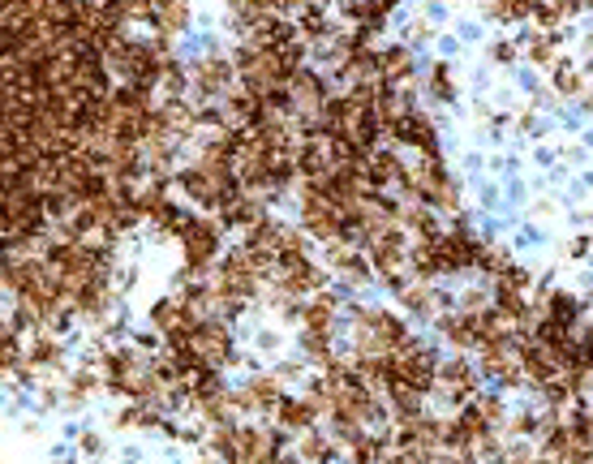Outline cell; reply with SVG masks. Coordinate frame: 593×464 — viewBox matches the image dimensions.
<instances>
[{
	"label": "cell",
	"mask_w": 593,
	"mask_h": 464,
	"mask_svg": "<svg viewBox=\"0 0 593 464\" xmlns=\"http://www.w3.org/2000/svg\"><path fill=\"white\" fill-rule=\"evenodd\" d=\"M177 185H181V194H185L189 202H198V206H215V211H224L228 198H236L241 190H246L232 172H211V168H202V164L181 168V172H177Z\"/></svg>",
	"instance_id": "6da1fadb"
},
{
	"label": "cell",
	"mask_w": 593,
	"mask_h": 464,
	"mask_svg": "<svg viewBox=\"0 0 593 464\" xmlns=\"http://www.w3.org/2000/svg\"><path fill=\"white\" fill-rule=\"evenodd\" d=\"M258 279H262V271H258V263H254V254H250L246 245L232 249V254L220 263V271H215V284L232 301H250L258 293Z\"/></svg>",
	"instance_id": "7a4b0ae2"
},
{
	"label": "cell",
	"mask_w": 593,
	"mask_h": 464,
	"mask_svg": "<svg viewBox=\"0 0 593 464\" xmlns=\"http://www.w3.org/2000/svg\"><path fill=\"white\" fill-rule=\"evenodd\" d=\"M366 254H370L374 271L387 275L396 289H400V267L408 263V249H404V232H400V224H387V228L370 232V237H366Z\"/></svg>",
	"instance_id": "3957f363"
},
{
	"label": "cell",
	"mask_w": 593,
	"mask_h": 464,
	"mask_svg": "<svg viewBox=\"0 0 593 464\" xmlns=\"http://www.w3.org/2000/svg\"><path fill=\"white\" fill-rule=\"evenodd\" d=\"M194 357L202 366H232L236 357H232V336L228 327L220 323V318H198V327H194Z\"/></svg>",
	"instance_id": "277c9868"
},
{
	"label": "cell",
	"mask_w": 593,
	"mask_h": 464,
	"mask_svg": "<svg viewBox=\"0 0 593 464\" xmlns=\"http://www.w3.org/2000/svg\"><path fill=\"white\" fill-rule=\"evenodd\" d=\"M181 245H185V267L206 271L220 254V224L215 220H189L181 228Z\"/></svg>",
	"instance_id": "5b68a950"
},
{
	"label": "cell",
	"mask_w": 593,
	"mask_h": 464,
	"mask_svg": "<svg viewBox=\"0 0 593 464\" xmlns=\"http://www.w3.org/2000/svg\"><path fill=\"white\" fill-rule=\"evenodd\" d=\"M280 383H284L280 374H258V378H250L241 391H232L236 413H275V404L284 400Z\"/></svg>",
	"instance_id": "8992f818"
},
{
	"label": "cell",
	"mask_w": 593,
	"mask_h": 464,
	"mask_svg": "<svg viewBox=\"0 0 593 464\" xmlns=\"http://www.w3.org/2000/svg\"><path fill=\"white\" fill-rule=\"evenodd\" d=\"M392 138L396 142H408L413 151H422V159H439V133H434L430 117H422V112H404L392 125Z\"/></svg>",
	"instance_id": "52a82bcc"
},
{
	"label": "cell",
	"mask_w": 593,
	"mask_h": 464,
	"mask_svg": "<svg viewBox=\"0 0 593 464\" xmlns=\"http://www.w3.org/2000/svg\"><path fill=\"white\" fill-rule=\"evenodd\" d=\"M280 289H284L288 297H314L319 289H327V275L314 267L309 258H301V263L280 267Z\"/></svg>",
	"instance_id": "ba28073f"
},
{
	"label": "cell",
	"mask_w": 593,
	"mask_h": 464,
	"mask_svg": "<svg viewBox=\"0 0 593 464\" xmlns=\"http://www.w3.org/2000/svg\"><path fill=\"white\" fill-rule=\"evenodd\" d=\"M314 421H319V409H314L305 396H284L275 404V425H280L284 435H305L314 430Z\"/></svg>",
	"instance_id": "9c48e42d"
},
{
	"label": "cell",
	"mask_w": 593,
	"mask_h": 464,
	"mask_svg": "<svg viewBox=\"0 0 593 464\" xmlns=\"http://www.w3.org/2000/svg\"><path fill=\"white\" fill-rule=\"evenodd\" d=\"M198 323V314L185 305V297H164L151 305V327L159 336H172V331H181V327H194Z\"/></svg>",
	"instance_id": "30bf717a"
},
{
	"label": "cell",
	"mask_w": 593,
	"mask_h": 464,
	"mask_svg": "<svg viewBox=\"0 0 593 464\" xmlns=\"http://www.w3.org/2000/svg\"><path fill=\"white\" fill-rule=\"evenodd\" d=\"M327 258H331V267L344 275V279H353V284H361V279H370V271H374V263H370V254H361V249H353V241H331V249H327Z\"/></svg>",
	"instance_id": "8fae6325"
},
{
	"label": "cell",
	"mask_w": 593,
	"mask_h": 464,
	"mask_svg": "<svg viewBox=\"0 0 593 464\" xmlns=\"http://www.w3.org/2000/svg\"><path fill=\"white\" fill-rule=\"evenodd\" d=\"M189 78H194V91H202V95H228L232 91V65L220 60V56H206V60L194 65Z\"/></svg>",
	"instance_id": "7c38bea8"
},
{
	"label": "cell",
	"mask_w": 593,
	"mask_h": 464,
	"mask_svg": "<svg viewBox=\"0 0 593 464\" xmlns=\"http://www.w3.org/2000/svg\"><path fill=\"white\" fill-rule=\"evenodd\" d=\"M335 318H340V301L327 293V289H319L305 305H301V323H305V331H335Z\"/></svg>",
	"instance_id": "4fadbf2b"
},
{
	"label": "cell",
	"mask_w": 593,
	"mask_h": 464,
	"mask_svg": "<svg viewBox=\"0 0 593 464\" xmlns=\"http://www.w3.org/2000/svg\"><path fill=\"white\" fill-rule=\"evenodd\" d=\"M297 168H301V176H327L335 168L331 138H305L297 147Z\"/></svg>",
	"instance_id": "5bb4252c"
},
{
	"label": "cell",
	"mask_w": 593,
	"mask_h": 464,
	"mask_svg": "<svg viewBox=\"0 0 593 464\" xmlns=\"http://www.w3.org/2000/svg\"><path fill=\"white\" fill-rule=\"evenodd\" d=\"M439 378H443V387H447L451 400H469V391L477 387V366L465 362V357H451V362L439 366Z\"/></svg>",
	"instance_id": "9a60e30c"
},
{
	"label": "cell",
	"mask_w": 593,
	"mask_h": 464,
	"mask_svg": "<svg viewBox=\"0 0 593 464\" xmlns=\"http://www.w3.org/2000/svg\"><path fill=\"white\" fill-rule=\"evenodd\" d=\"M258 220H262V202H258L250 190H241L236 198L224 202V224H228V228H254Z\"/></svg>",
	"instance_id": "2e32d148"
},
{
	"label": "cell",
	"mask_w": 593,
	"mask_h": 464,
	"mask_svg": "<svg viewBox=\"0 0 593 464\" xmlns=\"http://www.w3.org/2000/svg\"><path fill=\"white\" fill-rule=\"evenodd\" d=\"M408 69H413V60H408V52H404V48H387V52H378V78L387 82V86L408 82Z\"/></svg>",
	"instance_id": "e0dca14e"
},
{
	"label": "cell",
	"mask_w": 593,
	"mask_h": 464,
	"mask_svg": "<svg viewBox=\"0 0 593 464\" xmlns=\"http://www.w3.org/2000/svg\"><path fill=\"white\" fill-rule=\"evenodd\" d=\"M267 18H271V5H267V0H232V22H236L241 30H258Z\"/></svg>",
	"instance_id": "ac0fdd59"
},
{
	"label": "cell",
	"mask_w": 593,
	"mask_h": 464,
	"mask_svg": "<svg viewBox=\"0 0 593 464\" xmlns=\"http://www.w3.org/2000/svg\"><path fill=\"white\" fill-rule=\"evenodd\" d=\"M26 362H30L34 370L56 366V362H60V344H56L52 336H30V344H26Z\"/></svg>",
	"instance_id": "d6986e66"
},
{
	"label": "cell",
	"mask_w": 593,
	"mask_h": 464,
	"mask_svg": "<svg viewBox=\"0 0 593 464\" xmlns=\"http://www.w3.org/2000/svg\"><path fill=\"white\" fill-rule=\"evenodd\" d=\"M301 352H305V362L314 366H331V331H305L301 336Z\"/></svg>",
	"instance_id": "ffe728a7"
},
{
	"label": "cell",
	"mask_w": 593,
	"mask_h": 464,
	"mask_svg": "<svg viewBox=\"0 0 593 464\" xmlns=\"http://www.w3.org/2000/svg\"><path fill=\"white\" fill-rule=\"evenodd\" d=\"M305 258V228H280V267H288V263H301ZM275 267V271H280Z\"/></svg>",
	"instance_id": "44dd1931"
},
{
	"label": "cell",
	"mask_w": 593,
	"mask_h": 464,
	"mask_svg": "<svg viewBox=\"0 0 593 464\" xmlns=\"http://www.w3.org/2000/svg\"><path fill=\"white\" fill-rule=\"evenodd\" d=\"M151 220H155V228H164V232H177V237H181V228H185V224H189L194 216H181V211H177V206H172V202L164 198V202H159V206L151 211Z\"/></svg>",
	"instance_id": "7402d4cb"
},
{
	"label": "cell",
	"mask_w": 593,
	"mask_h": 464,
	"mask_svg": "<svg viewBox=\"0 0 593 464\" xmlns=\"http://www.w3.org/2000/svg\"><path fill=\"white\" fill-rule=\"evenodd\" d=\"M404 228H413L422 241H434L439 237V220L430 216V211H404V220H400Z\"/></svg>",
	"instance_id": "603a6c76"
},
{
	"label": "cell",
	"mask_w": 593,
	"mask_h": 464,
	"mask_svg": "<svg viewBox=\"0 0 593 464\" xmlns=\"http://www.w3.org/2000/svg\"><path fill=\"white\" fill-rule=\"evenodd\" d=\"M297 456H301V460H327V456H331V447H327V439H319L314 430H305V435H301V443H297Z\"/></svg>",
	"instance_id": "cb8c5ba5"
},
{
	"label": "cell",
	"mask_w": 593,
	"mask_h": 464,
	"mask_svg": "<svg viewBox=\"0 0 593 464\" xmlns=\"http://www.w3.org/2000/svg\"><path fill=\"white\" fill-rule=\"evenodd\" d=\"M159 26L164 30H181L185 26V0H164L159 5Z\"/></svg>",
	"instance_id": "d4e9b609"
},
{
	"label": "cell",
	"mask_w": 593,
	"mask_h": 464,
	"mask_svg": "<svg viewBox=\"0 0 593 464\" xmlns=\"http://www.w3.org/2000/svg\"><path fill=\"white\" fill-rule=\"evenodd\" d=\"M387 451H392L387 439H370V435H366L361 443H353V456H357V460H382Z\"/></svg>",
	"instance_id": "484cf974"
},
{
	"label": "cell",
	"mask_w": 593,
	"mask_h": 464,
	"mask_svg": "<svg viewBox=\"0 0 593 464\" xmlns=\"http://www.w3.org/2000/svg\"><path fill=\"white\" fill-rule=\"evenodd\" d=\"M69 391H74V396H69V404H78L82 396L99 391V374H91V370H78V374H74V387H69Z\"/></svg>",
	"instance_id": "4316f807"
},
{
	"label": "cell",
	"mask_w": 593,
	"mask_h": 464,
	"mask_svg": "<svg viewBox=\"0 0 593 464\" xmlns=\"http://www.w3.org/2000/svg\"><path fill=\"white\" fill-rule=\"evenodd\" d=\"M400 301H404L413 314H430V293H426V289H400Z\"/></svg>",
	"instance_id": "83f0119b"
},
{
	"label": "cell",
	"mask_w": 593,
	"mask_h": 464,
	"mask_svg": "<svg viewBox=\"0 0 593 464\" xmlns=\"http://www.w3.org/2000/svg\"><path fill=\"white\" fill-rule=\"evenodd\" d=\"M301 34H309V39H323V34H327V18H323L319 9H309V13L301 18Z\"/></svg>",
	"instance_id": "f1b7e54d"
},
{
	"label": "cell",
	"mask_w": 593,
	"mask_h": 464,
	"mask_svg": "<svg viewBox=\"0 0 593 464\" xmlns=\"http://www.w3.org/2000/svg\"><path fill=\"white\" fill-rule=\"evenodd\" d=\"M430 91L439 95V99H451V74H447V69L439 65L434 69V74H430Z\"/></svg>",
	"instance_id": "f546056e"
},
{
	"label": "cell",
	"mask_w": 593,
	"mask_h": 464,
	"mask_svg": "<svg viewBox=\"0 0 593 464\" xmlns=\"http://www.w3.org/2000/svg\"><path fill=\"white\" fill-rule=\"evenodd\" d=\"M554 86H559L564 95H576V91H580V78H576V69H568V65H564V69H559V78H554Z\"/></svg>",
	"instance_id": "4dcf8cb0"
},
{
	"label": "cell",
	"mask_w": 593,
	"mask_h": 464,
	"mask_svg": "<svg viewBox=\"0 0 593 464\" xmlns=\"http://www.w3.org/2000/svg\"><path fill=\"white\" fill-rule=\"evenodd\" d=\"M529 9V0H499V18H520Z\"/></svg>",
	"instance_id": "1f68e13d"
},
{
	"label": "cell",
	"mask_w": 593,
	"mask_h": 464,
	"mask_svg": "<svg viewBox=\"0 0 593 464\" xmlns=\"http://www.w3.org/2000/svg\"><path fill=\"white\" fill-rule=\"evenodd\" d=\"M297 374H301V366H297V362H288V366H280V378H284V383H288V378H297Z\"/></svg>",
	"instance_id": "d6a6232c"
},
{
	"label": "cell",
	"mask_w": 593,
	"mask_h": 464,
	"mask_svg": "<svg viewBox=\"0 0 593 464\" xmlns=\"http://www.w3.org/2000/svg\"><path fill=\"white\" fill-rule=\"evenodd\" d=\"M271 9H293V5H301V0H267Z\"/></svg>",
	"instance_id": "836d02e7"
}]
</instances>
